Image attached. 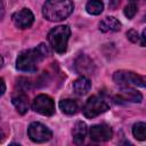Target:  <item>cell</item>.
<instances>
[{"mask_svg": "<svg viewBox=\"0 0 146 146\" xmlns=\"http://www.w3.org/2000/svg\"><path fill=\"white\" fill-rule=\"evenodd\" d=\"M48 55H49V50L43 43L39 44L36 48L24 50L17 57L16 68L22 72L33 73L36 71L38 64Z\"/></svg>", "mask_w": 146, "mask_h": 146, "instance_id": "6da1fadb", "label": "cell"}, {"mask_svg": "<svg viewBox=\"0 0 146 146\" xmlns=\"http://www.w3.org/2000/svg\"><path fill=\"white\" fill-rule=\"evenodd\" d=\"M73 9L72 0H47L42 7V15L50 22H60L67 18Z\"/></svg>", "mask_w": 146, "mask_h": 146, "instance_id": "7a4b0ae2", "label": "cell"}, {"mask_svg": "<svg viewBox=\"0 0 146 146\" xmlns=\"http://www.w3.org/2000/svg\"><path fill=\"white\" fill-rule=\"evenodd\" d=\"M70 35L71 30L67 25H58L49 32L48 40L51 48L56 52L64 54L67 49V41L70 39Z\"/></svg>", "mask_w": 146, "mask_h": 146, "instance_id": "3957f363", "label": "cell"}, {"mask_svg": "<svg viewBox=\"0 0 146 146\" xmlns=\"http://www.w3.org/2000/svg\"><path fill=\"white\" fill-rule=\"evenodd\" d=\"M110 108V102L103 95L91 96L83 106V115L88 119H94Z\"/></svg>", "mask_w": 146, "mask_h": 146, "instance_id": "277c9868", "label": "cell"}, {"mask_svg": "<svg viewBox=\"0 0 146 146\" xmlns=\"http://www.w3.org/2000/svg\"><path fill=\"white\" fill-rule=\"evenodd\" d=\"M113 80L119 86H138L146 88V76L138 75L130 71H116L113 75Z\"/></svg>", "mask_w": 146, "mask_h": 146, "instance_id": "5b68a950", "label": "cell"}, {"mask_svg": "<svg viewBox=\"0 0 146 146\" xmlns=\"http://www.w3.org/2000/svg\"><path fill=\"white\" fill-rule=\"evenodd\" d=\"M27 135L34 143H44L52 137L50 129L40 122H32L27 128Z\"/></svg>", "mask_w": 146, "mask_h": 146, "instance_id": "8992f818", "label": "cell"}, {"mask_svg": "<svg viewBox=\"0 0 146 146\" xmlns=\"http://www.w3.org/2000/svg\"><path fill=\"white\" fill-rule=\"evenodd\" d=\"M32 110L41 115L50 116L55 113V103L47 95H38L32 102Z\"/></svg>", "mask_w": 146, "mask_h": 146, "instance_id": "52a82bcc", "label": "cell"}, {"mask_svg": "<svg viewBox=\"0 0 146 146\" xmlns=\"http://www.w3.org/2000/svg\"><path fill=\"white\" fill-rule=\"evenodd\" d=\"M13 22L18 29H29L34 22V15L30 9L23 8L13 15Z\"/></svg>", "mask_w": 146, "mask_h": 146, "instance_id": "ba28073f", "label": "cell"}, {"mask_svg": "<svg viewBox=\"0 0 146 146\" xmlns=\"http://www.w3.org/2000/svg\"><path fill=\"white\" fill-rule=\"evenodd\" d=\"M89 136L90 139L94 141H107L112 138V129L110 125L102 123V124H96L92 125L89 130Z\"/></svg>", "mask_w": 146, "mask_h": 146, "instance_id": "9c48e42d", "label": "cell"}, {"mask_svg": "<svg viewBox=\"0 0 146 146\" xmlns=\"http://www.w3.org/2000/svg\"><path fill=\"white\" fill-rule=\"evenodd\" d=\"M75 70L79 74H91L94 72V64H92V60L86 56V55H81L76 58L75 60Z\"/></svg>", "mask_w": 146, "mask_h": 146, "instance_id": "30bf717a", "label": "cell"}, {"mask_svg": "<svg viewBox=\"0 0 146 146\" xmlns=\"http://www.w3.org/2000/svg\"><path fill=\"white\" fill-rule=\"evenodd\" d=\"M11 102H13L14 106L16 107V110L19 114H25L27 112V110H29V98L23 91L16 92L13 96Z\"/></svg>", "mask_w": 146, "mask_h": 146, "instance_id": "8fae6325", "label": "cell"}, {"mask_svg": "<svg viewBox=\"0 0 146 146\" xmlns=\"http://www.w3.org/2000/svg\"><path fill=\"white\" fill-rule=\"evenodd\" d=\"M121 29V23L115 17H105L99 23V30L104 33L107 32H117Z\"/></svg>", "mask_w": 146, "mask_h": 146, "instance_id": "7c38bea8", "label": "cell"}, {"mask_svg": "<svg viewBox=\"0 0 146 146\" xmlns=\"http://www.w3.org/2000/svg\"><path fill=\"white\" fill-rule=\"evenodd\" d=\"M120 98L128 100V102H132V103H140L143 99V96L136 89L130 88V86H122L121 92H120Z\"/></svg>", "mask_w": 146, "mask_h": 146, "instance_id": "4fadbf2b", "label": "cell"}, {"mask_svg": "<svg viewBox=\"0 0 146 146\" xmlns=\"http://www.w3.org/2000/svg\"><path fill=\"white\" fill-rule=\"evenodd\" d=\"M87 124L82 121H78L73 129H72V136H73V140L75 144H82L86 136H87Z\"/></svg>", "mask_w": 146, "mask_h": 146, "instance_id": "5bb4252c", "label": "cell"}, {"mask_svg": "<svg viewBox=\"0 0 146 146\" xmlns=\"http://www.w3.org/2000/svg\"><path fill=\"white\" fill-rule=\"evenodd\" d=\"M91 88V82L88 78L86 76H81L79 79H76L73 83V89H74V92L79 96H83L86 95Z\"/></svg>", "mask_w": 146, "mask_h": 146, "instance_id": "9a60e30c", "label": "cell"}, {"mask_svg": "<svg viewBox=\"0 0 146 146\" xmlns=\"http://www.w3.org/2000/svg\"><path fill=\"white\" fill-rule=\"evenodd\" d=\"M59 108L67 115L75 114L78 112V103L73 99H62L59 102Z\"/></svg>", "mask_w": 146, "mask_h": 146, "instance_id": "2e32d148", "label": "cell"}, {"mask_svg": "<svg viewBox=\"0 0 146 146\" xmlns=\"http://www.w3.org/2000/svg\"><path fill=\"white\" fill-rule=\"evenodd\" d=\"M104 9V5L100 0H89L86 5V10L90 15H99Z\"/></svg>", "mask_w": 146, "mask_h": 146, "instance_id": "e0dca14e", "label": "cell"}, {"mask_svg": "<svg viewBox=\"0 0 146 146\" xmlns=\"http://www.w3.org/2000/svg\"><path fill=\"white\" fill-rule=\"evenodd\" d=\"M132 135L137 140H146V123L137 122L132 127Z\"/></svg>", "mask_w": 146, "mask_h": 146, "instance_id": "ac0fdd59", "label": "cell"}, {"mask_svg": "<svg viewBox=\"0 0 146 146\" xmlns=\"http://www.w3.org/2000/svg\"><path fill=\"white\" fill-rule=\"evenodd\" d=\"M137 6L133 3V2H131V3H129L128 6H125L124 7V10H123V13H124V15L129 18V19H131V18H133V16L137 14Z\"/></svg>", "mask_w": 146, "mask_h": 146, "instance_id": "d6986e66", "label": "cell"}, {"mask_svg": "<svg viewBox=\"0 0 146 146\" xmlns=\"http://www.w3.org/2000/svg\"><path fill=\"white\" fill-rule=\"evenodd\" d=\"M127 38H128L131 42H133V43H137V42L140 43V36L138 35L137 31H135V30L128 31V32H127Z\"/></svg>", "mask_w": 146, "mask_h": 146, "instance_id": "ffe728a7", "label": "cell"}, {"mask_svg": "<svg viewBox=\"0 0 146 146\" xmlns=\"http://www.w3.org/2000/svg\"><path fill=\"white\" fill-rule=\"evenodd\" d=\"M140 44L141 46H146V29H144L141 36H140Z\"/></svg>", "mask_w": 146, "mask_h": 146, "instance_id": "44dd1931", "label": "cell"}, {"mask_svg": "<svg viewBox=\"0 0 146 146\" xmlns=\"http://www.w3.org/2000/svg\"><path fill=\"white\" fill-rule=\"evenodd\" d=\"M119 3H120V0H110V6L112 8H115Z\"/></svg>", "mask_w": 146, "mask_h": 146, "instance_id": "7402d4cb", "label": "cell"}, {"mask_svg": "<svg viewBox=\"0 0 146 146\" xmlns=\"http://www.w3.org/2000/svg\"><path fill=\"white\" fill-rule=\"evenodd\" d=\"M1 86H2V89H1V95H3V94H5V91H6V84H5L3 79H1Z\"/></svg>", "mask_w": 146, "mask_h": 146, "instance_id": "603a6c76", "label": "cell"}, {"mask_svg": "<svg viewBox=\"0 0 146 146\" xmlns=\"http://www.w3.org/2000/svg\"><path fill=\"white\" fill-rule=\"evenodd\" d=\"M131 1H136V0H131Z\"/></svg>", "mask_w": 146, "mask_h": 146, "instance_id": "cb8c5ba5", "label": "cell"}]
</instances>
